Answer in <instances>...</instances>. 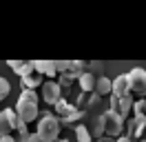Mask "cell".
Listing matches in <instances>:
<instances>
[{"instance_id":"8","label":"cell","mask_w":146,"mask_h":142,"mask_svg":"<svg viewBox=\"0 0 146 142\" xmlns=\"http://www.w3.org/2000/svg\"><path fill=\"white\" fill-rule=\"evenodd\" d=\"M33 71H38L40 76H49V78L58 76V69H55L53 60H33Z\"/></svg>"},{"instance_id":"4","label":"cell","mask_w":146,"mask_h":142,"mask_svg":"<svg viewBox=\"0 0 146 142\" xmlns=\"http://www.w3.org/2000/svg\"><path fill=\"white\" fill-rule=\"evenodd\" d=\"M126 76H128V82H131V93L146 96V71L142 67H133Z\"/></svg>"},{"instance_id":"23","label":"cell","mask_w":146,"mask_h":142,"mask_svg":"<svg viewBox=\"0 0 146 142\" xmlns=\"http://www.w3.org/2000/svg\"><path fill=\"white\" fill-rule=\"evenodd\" d=\"M55 142H71V140H55Z\"/></svg>"},{"instance_id":"24","label":"cell","mask_w":146,"mask_h":142,"mask_svg":"<svg viewBox=\"0 0 146 142\" xmlns=\"http://www.w3.org/2000/svg\"><path fill=\"white\" fill-rule=\"evenodd\" d=\"M142 142H146V140H142Z\"/></svg>"},{"instance_id":"11","label":"cell","mask_w":146,"mask_h":142,"mask_svg":"<svg viewBox=\"0 0 146 142\" xmlns=\"http://www.w3.org/2000/svg\"><path fill=\"white\" fill-rule=\"evenodd\" d=\"M40 84H42V76H40L38 71H31L29 76L20 78V87H22V91H25V89L33 91V89H36V87H40Z\"/></svg>"},{"instance_id":"10","label":"cell","mask_w":146,"mask_h":142,"mask_svg":"<svg viewBox=\"0 0 146 142\" xmlns=\"http://www.w3.org/2000/svg\"><path fill=\"white\" fill-rule=\"evenodd\" d=\"M78 87H80L82 93H93V89H95V76L89 73V71H82L80 78H78Z\"/></svg>"},{"instance_id":"12","label":"cell","mask_w":146,"mask_h":142,"mask_svg":"<svg viewBox=\"0 0 146 142\" xmlns=\"http://www.w3.org/2000/svg\"><path fill=\"white\" fill-rule=\"evenodd\" d=\"M9 67L13 69V73H18L20 78L29 76L33 71V62H25V60H9Z\"/></svg>"},{"instance_id":"21","label":"cell","mask_w":146,"mask_h":142,"mask_svg":"<svg viewBox=\"0 0 146 142\" xmlns=\"http://www.w3.org/2000/svg\"><path fill=\"white\" fill-rule=\"evenodd\" d=\"M115 142H133V140H131L128 135H119V138H117V140H115Z\"/></svg>"},{"instance_id":"7","label":"cell","mask_w":146,"mask_h":142,"mask_svg":"<svg viewBox=\"0 0 146 142\" xmlns=\"http://www.w3.org/2000/svg\"><path fill=\"white\" fill-rule=\"evenodd\" d=\"M113 96L117 98H126L131 96V82H128V76L126 73H122V76H117V78L113 80V91H111Z\"/></svg>"},{"instance_id":"3","label":"cell","mask_w":146,"mask_h":142,"mask_svg":"<svg viewBox=\"0 0 146 142\" xmlns=\"http://www.w3.org/2000/svg\"><path fill=\"white\" fill-rule=\"evenodd\" d=\"M102 118V127H104V135L106 138H119V133H122V129H124V120L119 118L117 113H113V111H104V113L100 115Z\"/></svg>"},{"instance_id":"16","label":"cell","mask_w":146,"mask_h":142,"mask_svg":"<svg viewBox=\"0 0 146 142\" xmlns=\"http://www.w3.org/2000/svg\"><path fill=\"white\" fill-rule=\"evenodd\" d=\"M75 138H78V142H91L93 135L89 133V129L84 127V124H78L75 127Z\"/></svg>"},{"instance_id":"13","label":"cell","mask_w":146,"mask_h":142,"mask_svg":"<svg viewBox=\"0 0 146 142\" xmlns=\"http://www.w3.org/2000/svg\"><path fill=\"white\" fill-rule=\"evenodd\" d=\"M113 91V82H111L106 76H100V78L95 80V89H93V93L95 96H106V93H111Z\"/></svg>"},{"instance_id":"1","label":"cell","mask_w":146,"mask_h":142,"mask_svg":"<svg viewBox=\"0 0 146 142\" xmlns=\"http://www.w3.org/2000/svg\"><path fill=\"white\" fill-rule=\"evenodd\" d=\"M13 111H16V115H18L25 124L33 122L38 118V96H36V91L25 89V91L18 96V102L13 107Z\"/></svg>"},{"instance_id":"20","label":"cell","mask_w":146,"mask_h":142,"mask_svg":"<svg viewBox=\"0 0 146 142\" xmlns=\"http://www.w3.org/2000/svg\"><path fill=\"white\" fill-rule=\"evenodd\" d=\"M0 142H16L13 135H5V138H0Z\"/></svg>"},{"instance_id":"14","label":"cell","mask_w":146,"mask_h":142,"mask_svg":"<svg viewBox=\"0 0 146 142\" xmlns=\"http://www.w3.org/2000/svg\"><path fill=\"white\" fill-rule=\"evenodd\" d=\"M84 115H86V111H84V109H75V111H71L69 115L60 118V127H62V124H75V127H78Z\"/></svg>"},{"instance_id":"19","label":"cell","mask_w":146,"mask_h":142,"mask_svg":"<svg viewBox=\"0 0 146 142\" xmlns=\"http://www.w3.org/2000/svg\"><path fill=\"white\" fill-rule=\"evenodd\" d=\"M16 142H40V138H38L36 133H25V135H18Z\"/></svg>"},{"instance_id":"5","label":"cell","mask_w":146,"mask_h":142,"mask_svg":"<svg viewBox=\"0 0 146 142\" xmlns=\"http://www.w3.org/2000/svg\"><path fill=\"white\" fill-rule=\"evenodd\" d=\"M42 100H44L46 104H55L58 100H62V89H60V84L53 82V80L42 82Z\"/></svg>"},{"instance_id":"18","label":"cell","mask_w":146,"mask_h":142,"mask_svg":"<svg viewBox=\"0 0 146 142\" xmlns=\"http://www.w3.org/2000/svg\"><path fill=\"white\" fill-rule=\"evenodd\" d=\"M9 91H11V84H9L5 78H2V76H0V102L9 96Z\"/></svg>"},{"instance_id":"6","label":"cell","mask_w":146,"mask_h":142,"mask_svg":"<svg viewBox=\"0 0 146 142\" xmlns=\"http://www.w3.org/2000/svg\"><path fill=\"white\" fill-rule=\"evenodd\" d=\"M131 109H133V100H131V96H126V98L111 96V111H113V113H117L122 120L131 113Z\"/></svg>"},{"instance_id":"9","label":"cell","mask_w":146,"mask_h":142,"mask_svg":"<svg viewBox=\"0 0 146 142\" xmlns=\"http://www.w3.org/2000/svg\"><path fill=\"white\" fill-rule=\"evenodd\" d=\"M146 129V118H139V115H133L131 120H128V138L133 140V138H139Z\"/></svg>"},{"instance_id":"22","label":"cell","mask_w":146,"mask_h":142,"mask_svg":"<svg viewBox=\"0 0 146 142\" xmlns=\"http://www.w3.org/2000/svg\"><path fill=\"white\" fill-rule=\"evenodd\" d=\"M98 142H113V140H111V138H106V135H104V138H100V140H98Z\"/></svg>"},{"instance_id":"17","label":"cell","mask_w":146,"mask_h":142,"mask_svg":"<svg viewBox=\"0 0 146 142\" xmlns=\"http://www.w3.org/2000/svg\"><path fill=\"white\" fill-rule=\"evenodd\" d=\"M133 111H135V115H139V118H146V100L144 98L137 100V102H133Z\"/></svg>"},{"instance_id":"15","label":"cell","mask_w":146,"mask_h":142,"mask_svg":"<svg viewBox=\"0 0 146 142\" xmlns=\"http://www.w3.org/2000/svg\"><path fill=\"white\" fill-rule=\"evenodd\" d=\"M53 107H55V113L60 115V118H64V115H69L71 111H75V104H71V102H69L66 98H62V100H58V102H55Z\"/></svg>"},{"instance_id":"2","label":"cell","mask_w":146,"mask_h":142,"mask_svg":"<svg viewBox=\"0 0 146 142\" xmlns=\"http://www.w3.org/2000/svg\"><path fill=\"white\" fill-rule=\"evenodd\" d=\"M36 135L40 138V142H55L60 135V120L51 113H44L38 120V131Z\"/></svg>"}]
</instances>
